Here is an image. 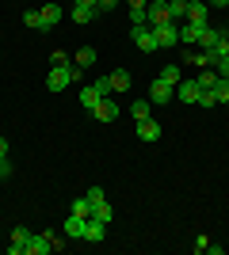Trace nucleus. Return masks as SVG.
<instances>
[{
    "label": "nucleus",
    "instance_id": "1",
    "mask_svg": "<svg viewBox=\"0 0 229 255\" xmlns=\"http://www.w3.org/2000/svg\"><path fill=\"white\" fill-rule=\"evenodd\" d=\"M80 73H84V69H76L73 61H69V65H54L50 76H46V88H50V92H61V88H69Z\"/></svg>",
    "mask_w": 229,
    "mask_h": 255
},
{
    "label": "nucleus",
    "instance_id": "2",
    "mask_svg": "<svg viewBox=\"0 0 229 255\" xmlns=\"http://www.w3.org/2000/svg\"><path fill=\"white\" fill-rule=\"evenodd\" d=\"M153 34H157V46H161V50H176V46H180V23L176 19L153 27Z\"/></svg>",
    "mask_w": 229,
    "mask_h": 255
},
{
    "label": "nucleus",
    "instance_id": "3",
    "mask_svg": "<svg viewBox=\"0 0 229 255\" xmlns=\"http://www.w3.org/2000/svg\"><path fill=\"white\" fill-rule=\"evenodd\" d=\"M130 38H134V46H138V50H145V53L161 50V46H157V34H153L149 23H142V27H130Z\"/></svg>",
    "mask_w": 229,
    "mask_h": 255
},
{
    "label": "nucleus",
    "instance_id": "4",
    "mask_svg": "<svg viewBox=\"0 0 229 255\" xmlns=\"http://www.w3.org/2000/svg\"><path fill=\"white\" fill-rule=\"evenodd\" d=\"M145 19H149V27L168 23L172 19V15H168V0H149V4H145Z\"/></svg>",
    "mask_w": 229,
    "mask_h": 255
},
{
    "label": "nucleus",
    "instance_id": "5",
    "mask_svg": "<svg viewBox=\"0 0 229 255\" xmlns=\"http://www.w3.org/2000/svg\"><path fill=\"white\" fill-rule=\"evenodd\" d=\"M31 229H23V225H15L11 229V244H8V255H27V244H31Z\"/></svg>",
    "mask_w": 229,
    "mask_h": 255
},
{
    "label": "nucleus",
    "instance_id": "6",
    "mask_svg": "<svg viewBox=\"0 0 229 255\" xmlns=\"http://www.w3.org/2000/svg\"><path fill=\"white\" fill-rule=\"evenodd\" d=\"M172 92H176V88H172V84H164L161 76H157V80L149 84V103H153V107H164V103H172Z\"/></svg>",
    "mask_w": 229,
    "mask_h": 255
},
{
    "label": "nucleus",
    "instance_id": "7",
    "mask_svg": "<svg viewBox=\"0 0 229 255\" xmlns=\"http://www.w3.org/2000/svg\"><path fill=\"white\" fill-rule=\"evenodd\" d=\"M92 115H96L99 122H115V118H119V103H115L111 96H103L96 107H92Z\"/></svg>",
    "mask_w": 229,
    "mask_h": 255
},
{
    "label": "nucleus",
    "instance_id": "8",
    "mask_svg": "<svg viewBox=\"0 0 229 255\" xmlns=\"http://www.w3.org/2000/svg\"><path fill=\"white\" fill-rule=\"evenodd\" d=\"M207 31V23H195V19H187L184 27H180V46H199V34Z\"/></svg>",
    "mask_w": 229,
    "mask_h": 255
},
{
    "label": "nucleus",
    "instance_id": "9",
    "mask_svg": "<svg viewBox=\"0 0 229 255\" xmlns=\"http://www.w3.org/2000/svg\"><path fill=\"white\" fill-rule=\"evenodd\" d=\"M103 236H107V225L96 221V217H88V221H84V236H80V240H88V244H103Z\"/></svg>",
    "mask_w": 229,
    "mask_h": 255
},
{
    "label": "nucleus",
    "instance_id": "10",
    "mask_svg": "<svg viewBox=\"0 0 229 255\" xmlns=\"http://www.w3.org/2000/svg\"><path fill=\"white\" fill-rule=\"evenodd\" d=\"M199 92H203V88H199L195 80H180V84H176V99H180V103H199Z\"/></svg>",
    "mask_w": 229,
    "mask_h": 255
},
{
    "label": "nucleus",
    "instance_id": "11",
    "mask_svg": "<svg viewBox=\"0 0 229 255\" xmlns=\"http://www.w3.org/2000/svg\"><path fill=\"white\" fill-rule=\"evenodd\" d=\"M107 76H111V92H130L134 88L130 69H115V73H107Z\"/></svg>",
    "mask_w": 229,
    "mask_h": 255
},
{
    "label": "nucleus",
    "instance_id": "12",
    "mask_svg": "<svg viewBox=\"0 0 229 255\" xmlns=\"http://www.w3.org/2000/svg\"><path fill=\"white\" fill-rule=\"evenodd\" d=\"M134 129H138V137H142V141H157V137H161V122H153V118H138V126H134Z\"/></svg>",
    "mask_w": 229,
    "mask_h": 255
},
{
    "label": "nucleus",
    "instance_id": "13",
    "mask_svg": "<svg viewBox=\"0 0 229 255\" xmlns=\"http://www.w3.org/2000/svg\"><path fill=\"white\" fill-rule=\"evenodd\" d=\"M84 221H88V217H76V213H69L65 225H61V233H65L69 240H80V236H84Z\"/></svg>",
    "mask_w": 229,
    "mask_h": 255
},
{
    "label": "nucleus",
    "instance_id": "14",
    "mask_svg": "<svg viewBox=\"0 0 229 255\" xmlns=\"http://www.w3.org/2000/svg\"><path fill=\"white\" fill-rule=\"evenodd\" d=\"M50 252H54V244H50V236H46V233L31 236V244H27V255H50Z\"/></svg>",
    "mask_w": 229,
    "mask_h": 255
},
{
    "label": "nucleus",
    "instance_id": "15",
    "mask_svg": "<svg viewBox=\"0 0 229 255\" xmlns=\"http://www.w3.org/2000/svg\"><path fill=\"white\" fill-rule=\"evenodd\" d=\"M73 65L76 69H92V65H96V50H92V46H80V50L73 53Z\"/></svg>",
    "mask_w": 229,
    "mask_h": 255
},
{
    "label": "nucleus",
    "instance_id": "16",
    "mask_svg": "<svg viewBox=\"0 0 229 255\" xmlns=\"http://www.w3.org/2000/svg\"><path fill=\"white\" fill-rule=\"evenodd\" d=\"M218 42H222V31H214V27L207 23V31L199 34V50H214Z\"/></svg>",
    "mask_w": 229,
    "mask_h": 255
},
{
    "label": "nucleus",
    "instance_id": "17",
    "mask_svg": "<svg viewBox=\"0 0 229 255\" xmlns=\"http://www.w3.org/2000/svg\"><path fill=\"white\" fill-rule=\"evenodd\" d=\"M42 11V23H46V31H54L57 23H61V8L57 4H46V8H38Z\"/></svg>",
    "mask_w": 229,
    "mask_h": 255
},
{
    "label": "nucleus",
    "instance_id": "18",
    "mask_svg": "<svg viewBox=\"0 0 229 255\" xmlns=\"http://www.w3.org/2000/svg\"><path fill=\"white\" fill-rule=\"evenodd\" d=\"M187 19L207 23V0H187Z\"/></svg>",
    "mask_w": 229,
    "mask_h": 255
},
{
    "label": "nucleus",
    "instance_id": "19",
    "mask_svg": "<svg viewBox=\"0 0 229 255\" xmlns=\"http://www.w3.org/2000/svg\"><path fill=\"white\" fill-rule=\"evenodd\" d=\"M99 99H103V92H99L96 84H92V88H84V92H80V107H84V111H92V107H96Z\"/></svg>",
    "mask_w": 229,
    "mask_h": 255
},
{
    "label": "nucleus",
    "instance_id": "20",
    "mask_svg": "<svg viewBox=\"0 0 229 255\" xmlns=\"http://www.w3.org/2000/svg\"><path fill=\"white\" fill-rule=\"evenodd\" d=\"M23 27H27V31H46V23H42V11H23Z\"/></svg>",
    "mask_w": 229,
    "mask_h": 255
},
{
    "label": "nucleus",
    "instance_id": "21",
    "mask_svg": "<svg viewBox=\"0 0 229 255\" xmlns=\"http://www.w3.org/2000/svg\"><path fill=\"white\" fill-rule=\"evenodd\" d=\"M92 217H96V221H103V225H111V221H115V210H111V202L92 206Z\"/></svg>",
    "mask_w": 229,
    "mask_h": 255
},
{
    "label": "nucleus",
    "instance_id": "22",
    "mask_svg": "<svg viewBox=\"0 0 229 255\" xmlns=\"http://www.w3.org/2000/svg\"><path fill=\"white\" fill-rule=\"evenodd\" d=\"M195 84H199V88H203V92H210V88L218 84V73H214V69H203V73H199V76H195Z\"/></svg>",
    "mask_w": 229,
    "mask_h": 255
},
{
    "label": "nucleus",
    "instance_id": "23",
    "mask_svg": "<svg viewBox=\"0 0 229 255\" xmlns=\"http://www.w3.org/2000/svg\"><path fill=\"white\" fill-rule=\"evenodd\" d=\"M69 213H76V217H92V202H88L84 194H80V198H73V206H69Z\"/></svg>",
    "mask_w": 229,
    "mask_h": 255
},
{
    "label": "nucleus",
    "instance_id": "24",
    "mask_svg": "<svg viewBox=\"0 0 229 255\" xmlns=\"http://www.w3.org/2000/svg\"><path fill=\"white\" fill-rule=\"evenodd\" d=\"M96 15H99L96 8H76V4H73V23H80V27H84V23H92Z\"/></svg>",
    "mask_w": 229,
    "mask_h": 255
},
{
    "label": "nucleus",
    "instance_id": "25",
    "mask_svg": "<svg viewBox=\"0 0 229 255\" xmlns=\"http://www.w3.org/2000/svg\"><path fill=\"white\" fill-rule=\"evenodd\" d=\"M157 76H161V80H164V84H180V80H184V76H180V69H176V65H164V69H161V73H157Z\"/></svg>",
    "mask_w": 229,
    "mask_h": 255
},
{
    "label": "nucleus",
    "instance_id": "26",
    "mask_svg": "<svg viewBox=\"0 0 229 255\" xmlns=\"http://www.w3.org/2000/svg\"><path fill=\"white\" fill-rule=\"evenodd\" d=\"M168 15L172 19H187V0H168Z\"/></svg>",
    "mask_w": 229,
    "mask_h": 255
},
{
    "label": "nucleus",
    "instance_id": "27",
    "mask_svg": "<svg viewBox=\"0 0 229 255\" xmlns=\"http://www.w3.org/2000/svg\"><path fill=\"white\" fill-rule=\"evenodd\" d=\"M149 107H153L149 99H134V103H130V115L134 118H149Z\"/></svg>",
    "mask_w": 229,
    "mask_h": 255
},
{
    "label": "nucleus",
    "instance_id": "28",
    "mask_svg": "<svg viewBox=\"0 0 229 255\" xmlns=\"http://www.w3.org/2000/svg\"><path fill=\"white\" fill-rule=\"evenodd\" d=\"M84 198H88L92 206H99V202H107V191H103V187H88V191H84Z\"/></svg>",
    "mask_w": 229,
    "mask_h": 255
},
{
    "label": "nucleus",
    "instance_id": "29",
    "mask_svg": "<svg viewBox=\"0 0 229 255\" xmlns=\"http://www.w3.org/2000/svg\"><path fill=\"white\" fill-rule=\"evenodd\" d=\"M214 96H218V103H229V80H226V76H218V84H214Z\"/></svg>",
    "mask_w": 229,
    "mask_h": 255
},
{
    "label": "nucleus",
    "instance_id": "30",
    "mask_svg": "<svg viewBox=\"0 0 229 255\" xmlns=\"http://www.w3.org/2000/svg\"><path fill=\"white\" fill-rule=\"evenodd\" d=\"M142 23H149L145 19V8H130V27H142Z\"/></svg>",
    "mask_w": 229,
    "mask_h": 255
},
{
    "label": "nucleus",
    "instance_id": "31",
    "mask_svg": "<svg viewBox=\"0 0 229 255\" xmlns=\"http://www.w3.org/2000/svg\"><path fill=\"white\" fill-rule=\"evenodd\" d=\"M218 103V96H214V88L210 92H199V107H214Z\"/></svg>",
    "mask_w": 229,
    "mask_h": 255
},
{
    "label": "nucleus",
    "instance_id": "32",
    "mask_svg": "<svg viewBox=\"0 0 229 255\" xmlns=\"http://www.w3.org/2000/svg\"><path fill=\"white\" fill-rule=\"evenodd\" d=\"M50 61H54V65H69V61H73V57H69L65 50H54V53H50Z\"/></svg>",
    "mask_w": 229,
    "mask_h": 255
},
{
    "label": "nucleus",
    "instance_id": "33",
    "mask_svg": "<svg viewBox=\"0 0 229 255\" xmlns=\"http://www.w3.org/2000/svg\"><path fill=\"white\" fill-rule=\"evenodd\" d=\"M214 73H218V76H229V57H218V61H214Z\"/></svg>",
    "mask_w": 229,
    "mask_h": 255
},
{
    "label": "nucleus",
    "instance_id": "34",
    "mask_svg": "<svg viewBox=\"0 0 229 255\" xmlns=\"http://www.w3.org/2000/svg\"><path fill=\"white\" fill-rule=\"evenodd\" d=\"M115 4H119V0H96V11L99 15H103V11H115Z\"/></svg>",
    "mask_w": 229,
    "mask_h": 255
},
{
    "label": "nucleus",
    "instance_id": "35",
    "mask_svg": "<svg viewBox=\"0 0 229 255\" xmlns=\"http://www.w3.org/2000/svg\"><path fill=\"white\" fill-rule=\"evenodd\" d=\"M11 171H15V168H11V160H0V179H8Z\"/></svg>",
    "mask_w": 229,
    "mask_h": 255
},
{
    "label": "nucleus",
    "instance_id": "36",
    "mask_svg": "<svg viewBox=\"0 0 229 255\" xmlns=\"http://www.w3.org/2000/svg\"><path fill=\"white\" fill-rule=\"evenodd\" d=\"M207 244H210V240H207V233H203V236H195V252H199V255L207 252Z\"/></svg>",
    "mask_w": 229,
    "mask_h": 255
},
{
    "label": "nucleus",
    "instance_id": "37",
    "mask_svg": "<svg viewBox=\"0 0 229 255\" xmlns=\"http://www.w3.org/2000/svg\"><path fill=\"white\" fill-rule=\"evenodd\" d=\"M0 160H8V137H0Z\"/></svg>",
    "mask_w": 229,
    "mask_h": 255
},
{
    "label": "nucleus",
    "instance_id": "38",
    "mask_svg": "<svg viewBox=\"0 0 229 255\" xmlns=\"http://www.w3.org/2000/svg\"><path fill=\"white\" fill-rule=\"evenodd\" d=\"M76 8H96V0H73Z\"/></svg>",
    "mask_w": 229,
    "mask_h": 255
},
{
    "label": "nucleus",
    "instance_id": "39",
    "mask_svg": "<svg viewBox=\"0 0 229 255\" xmlns=\"http://www.w3.org/2000/svg\"><path fill=\"white\" fill-rule=\"evenodd\" d=\"M126 4H130V8H145V4H149V0H126Z\"/></svg>",
    "mask_w": 229,
    "mask_h": 255
},
{
    "label": "nucleus",
    "instance_id": "40",
    "mask_svg": "<svg viewBox=\"0 0 229 255\" xmlns=\"http://www.w3.org/2000/svg\"><path fill=\"white\" fill-rule=\"evenodd\" d=\"M210 4H214V8H226V0H210Z\"/></svg>",
    "mask_w": 229,
    "mask_h": 255
},
{
    "label": "nucleus",
    "instance_id": "41",
    "mask_svg": "<svg viewBox=\"0 0 229 255\" xmlns=\"http://www.w3.org/2000/svg\"><path fill=\"white\" fill-rule=\"evenodd\" d=\"M222 34H226V38H229V27H226V31H222Z\"/></svg>",
    "mask_w": 229,
    "mask_h": 255
},
{
    "label": "nucleus",
    "instance_id": "42",
    "mask_svg": "<svg viewBox=\"0 0 229 255\" xmlns=\"http://www.w3.org/2000/svg\"><path fill=\"white\" fill-rule=\"evenodd\" d=\"M226 8H229V0H226Z\"/></svg>",
    "mask_w": 229,
    "mask_h": 255
},
{
    "label": "nucleus",
    "instance_id": "43",
    "mask_svg": "<svg viewBox=\"0 0 229 255\" xmlns=\"http://www.w3.org/2000/svg\"><path fill=\"white\" fill-rule=\"evenodd\" d=\"M226 80H229V76H226Z\"/></svg>",
    "mask_w": 229,
    "mask_h": 255
},
{
    "label": "nucleus",
    "instance_id": "44",
    "mask_svg": "<svg viewBox=\"0 0 229 255\" xmlns=\"http://www.w3.org/2000/svg\"><path fill=\"white\" fill-rule=\"evenodd\" d=\"M226 107H229V103H226Z\"/></svg>",
    "mask_w": 229,
    "mask_h": 255
}]
</instances>
